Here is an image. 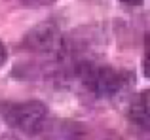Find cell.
<instances>
[{
  "mask_svg": "<svg viewBox=\"0 0 150 140\" xmlns=\"http://www.w3.org/2000/svg\"><path fill=\"white\" fill-rule=\"evenodd\" d=\"M76 74L82 85L99 99H110L118 95L122 89H125L129 80L124 70L97 63H80L76 66Z\"/></svg>",
  "mask_w": 150,
  "mask_h": 140,
  "instance_id": "6da1fadb",
  "label": "cell"
},
{
  "mask_svg": "<svg viewBox=\"0 0 150 140\" xmlns=\"http://www.w3.org/2000/svg\"><path fill=\"white\" fill-rule=\"evenodd\" d=\"M0 116L10 127L19 133L34 136L46 127L48 106L40 100H21V102H0Z\"/></svg>",
  "mask_w": 150,
  "mask_h": 140,
  "instance_id": "7a4b0ae2",
  "label": "cell"
},
{
  "mask_svg": "<svg viewBox=\"0 0 150 140\" xmlns=\"http://www.w3.org/2000/svg\"><path fill=\"white\" fill-rule=\"evenodd\" d=\"M23 44L34 53H61L65 48V38L61 34V29L53 21H44L25 34Z\"/></svg>",
  "mask_w": 150,
  "mask_h": 140,
  "instance_id": "3957f363",
  "label": "cell"
},
{
  "mask_svg": "<svg viewBox=\"0 0 150 140\" xmlns=\"http://www.w3.org/2000/svg\"><path fill=\"white\" fill-rule=\"evenodd\" d=\"M127 119L137 133L150 138V91H141L127 108Z\"/></svg>",
  "mask_w": 150,
  "mask_h": 140,
  "instance_id": "277c9868",
  "label": "cell"
},
{
  "mask_svg": "<svg viewBox=\"0 0 150 140\" xmlns=\"http://www.w3.org/2000/svg\"><path fill=\"white\" fill-rule=\"evenodd\" d=\"M143 68L144 76L150 78V34L144 36V59H143Z\"/></svg>",
  "mask_w": 150,
  "mask_h": 140,
  "instance_id": "5b68a950",
  "label": "cell"
},
{
  "mask_svg": "<svg viewBox=\"0 0 150 140\" xmlns=\"http://www.w3.org/2000/svg\"><path fill=\"white\" fill-rule=\"evenodd\" d=\"M19 2L29 8H42V6H50V4L57 2V0H19Z\"/></svg>",
  "mask_w": 150,
  "mask_h": 140,
  "instance_id": "8992f818",
  "label": "cell"
},
{
  "mask_svg": "<svg viewBox=\"0 0 150 140\" xmlns=\"http://www.w3.org/2000/svg\"><path fill=\"white\" fill-rule=\"evenodd\" d=\"M6 59H8V51H6V48H4V44L0 42V66L6 63Z\"/></svg>",
  "mask_w": 150,
  "mask_h": 140,
  "instance_id": "52a82bcc",
  "label": "cell"
},
{
  "mask_svg": "<svg viewBox=\"0 0 150 140\" xmlns=\"http://www.w3.org/2000/svg\"><path fill=\"white\" fill-rule=\"evenodd\" d=\"M120 2L127 4V6H141V4H143L144 0H120Z\"/></svg>",
  "mask_w": 150,
  "mask_h": 140,
  "instance_id": "ba28073f",
  "label": "cell"
}]
</instances>
